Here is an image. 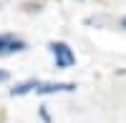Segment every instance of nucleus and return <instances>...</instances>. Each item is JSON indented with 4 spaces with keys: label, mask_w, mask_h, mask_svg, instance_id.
<instances>
[{
    "label": "nucleus",
    "mask_w": 126,
    "mask_h": 123,
    "mask_svg": "<svg viewBox=\"0 0 126 123\" xmlns=\"http://www.w3.org/2000/svg\"><path fill=\"white\" fill-rule=\"evenodd\" d=\"M48 50H50V55H53V60H56V68L66 70V68H73V65H76V53L71 50L68 43H63V40H53V43L48 45Z\"/></svg>",
    "instance_id": "1"
},
{
    "label": "nucleus",
    "mask_w": 126,
    "mask_h": 123,
    "mask_svg": "<svg viewBox=\"0 0 126 123\" xmlns=\"http://www.w3.org/2000/svg\"><path fill=\"white\" fill-rule=\"evenodd\" d=\"M25 40H20L15 35H0V55H13V53H20L25 50Z\"/></svg>",
    "instance_id": "2"
},
{
    "label": "nucleus",
    "mask_w": 126,
    "mask_h": 123,
    "mask_svg": "<svg viewBox=\"0 0 126 123\" xmlns=\"http://www.w3.org/2000/svg\"><path fill=\"white\" fill-rule=\"evenodd\" d=\"M76 90V83H38L35 93L38 96H50V93H71Z\"/></svg>",
    "instance_id": "3"
},
{
    "label": "nucleus",
    "mask_w": 126,
    "mask_h": 123,
    "mask_svg": "<svg viewBox=\"0 0 126 123\" xmlns=\"http://www.w3.org/2000/svg\"><path fill=\"white\" fill-rule=\"evenodd\" d=\"M35 86H38V80H25V83H20V86H15L13 90H10V96H25V93H30V90H35Z\"/></svg>",
    "instance_id": "4"
},
{
    "label": "nucleus",
    "mask_w": 126,
    "mask_h": 123,
    "mask_svg": "<svg viewBox=\"0 0 126 123\" xmlns=\"http://www.w3.org/2000/svg\"><path fill=\"white\" fill-rule=\"evenodd\" d=\"M3 80H8V73H5V70H0V83H3Z\"/></svg>",
    "instance_id": "5"
},
{
    "label": "nucleus",
    "mask_w": 126,
    "mask_h": 123,
    "mask_svg": "<svg viewBox=\"0 0 126 123\" xmlns=\"http://www.w3.org/2000/svg\"><path fill=\"white\" fill-rule=\"evenodd\" d=\"M121 28H126V18H124V20H121Z\"/></svg>",
    "instance_id": "6"
}]
</instances>
